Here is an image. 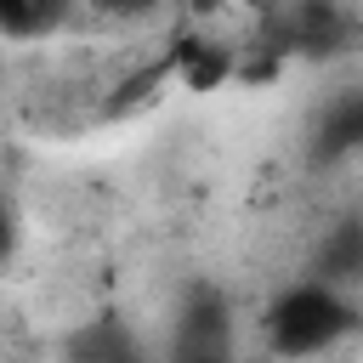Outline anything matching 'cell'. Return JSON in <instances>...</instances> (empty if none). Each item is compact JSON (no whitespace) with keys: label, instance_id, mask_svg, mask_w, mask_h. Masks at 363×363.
<instances>
[{"label":"cell","instance_id":"6da1fadb","mask_svg":"<svg viewBox=\"0 0 363 363\" xmlns=\"http://www.w3.org/2000/svg\"><path fill=\"white\" fill-rule=\"evenodd\" d=\"M357 323H363V306L352 301V289H335V284L306 272V278H295L272 295L261 335L278 357H318V352L340 346Z\"/></svg>","mask_w":363,"mask_h":363},{"label":"cell","instance_id":"7a4b0ae2","mask_svg":"<svg viewBox=\"0 0 363 363\" xmlns=\"http://www.w3.org/2000/svg\"><path fill=\"white\" fill-rule=\"evenodd\" d=\"M357 40V17L340 0H278L261 45L278 57H340Z\"/></svg>","mask_w":363,"mask_h":363},{"label":"cell","instance_id":"3957f363","mask_svg":"<svg viewBox=\"0 0 363 363\" xmlns=\"http://www.w3.org/2000/svg\"><path fill=\"white\" fill-rule=\"evenodd\" d=\"M170 352H233V301L210 284H193L176 312Z\"/></svg>","mask_w":363,"mask_h":363},{"label":"cell","instance_id":"277c9868","mask_svg":"<svg viewBox=\"0 0 363 363\" xmlns=\"http://www.w3.org/2000/svg\"><path fill=\"white\" fill-rule=\"evenodd\" d=\"M68 363H147V352H142V340L125 318L102 312V318L79 323L68 335Z\"/></svg>","mask_w":363,"mask_h":363},{"label":"cell","instance_id":"5b68a950","mask_svg":"<svg viewBox=\"0 0 363 363\" xmlns=\"http://www.w3.org/2000/svg\"><path fill=\"white\" fill-rule=\"evenodd\" d=\"M312 278H323V284H335V289H357V284H363V216H346V221H335V227L318 238Z\"/></svg>","mask_w":363,"mask_h":363},{"label":"cell","instance_id":"8992f818","mask_svg":"<svg viewBox=\"0 0 363 363\" xmlns=\"http://www.w3.org/2000/svg\"><path fill=\"white\" fill-rule=\"evenodd\" d=\"M312 153H318V159L363 153V85H357V91H340V96L323 102V113H318V136H312Z\"/></svg>","mask_w":363,"mask_h":363},{"label":"cell","instance_id":"52a82bcc","mask_svg":"<svg viewBox=\"0 0 363 363\" xmlns=\"http://www.w3.org/2000/svg\"><path fill=\"white\" fill-rule=\"evenodd\" d=\"M164 62H170V74H182V85L210 91V85H221L238 68V51L233 45H216V40H182Z\"/></svg>","mask_w":363,"mask_h":363},{"label":"cell","instance_id":"ba28073f","mask_svg":"<svg viewBox=\"0 0 363 363\" xmlns=\"http://www.w3.org/2000/svg\"><path fill=\"white\" fill-rule=\"evenodd\" d=\"M74 0H0V34L6 40H45L68 23Z\"/></svg>","mask_w":363,"mask_h":363},{"label":"cell","instance_id":"9c48e42d","mask_svg":"<svg viewBox=\"0 0 363 363\" xmlns=\"http://www.w3.org/2000/svg\"><path fill=\"white\" fill-rule=\"evenodd\" d=\"M17 238H23V227H17V204H11V193L0 187V267L17 255Z\"/></svg>","mask_w":363,"mask_h":363},{"label":"cell","instance_id":"30bf717a","mask_svg":"<svg viewBox=\"0 0 363 363\" xmlns=\"http://www.w3.org/2000/svg\"><path fill=\"white\" fill-rule=\"evenodd\" d=\"M170 363H233V352H170Z\"/></svg>","mask_w":363,"mask_h":363},{"label":"cell","instance_id":"8fae6325","mask_svg":"<svg viewBox=\"0 0 363 363\" xmlns=\"http://www.w3.org/2000/svg\"><path fill=\"white\" fill-rule=\"evenodd\" d=\"M102 11H113V17H130V11H147L153 0H96Z\"/></svg>","mask_w":363,"mask_h":363},{"label":"cell","instance_id":"7c38bea8","mask_svg":"<svg viewBox=\"0 0 363 363\" xmlns=\"http://www.w3.org/2000/svg\"><path fill=\"white\" fill-rule=\"evenodd\" d=\"M255 6H267V0H255Z\"/></svg>","mask_w":363,"mask_h":363}]
</instances>
